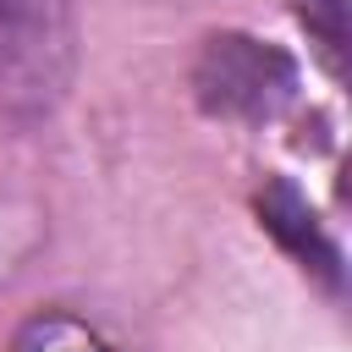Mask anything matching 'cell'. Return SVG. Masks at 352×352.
Segmentation results:
<instances>
[{
	"label": "cell",
	"instance_id": "cell-2",
	"mask_svg": "<svg viewBox=\"0 0 352 352\" xmlns=\"http://www.w3.org/2000/svg\"><path fill=\"white\" fill-rule=\"evenodd\" d=\"M258 214H264V226H270V231H275V236H280L302 264H314L324 280H336V275H341V270H336V248L319 236V226H314L308 204H302L286 182H275V187L258 198Z\"/></svg>",
	"mask_w": 352,
	"mask_h": 352
},
{
	"label": "cell",
	"instance_id": "cell-5",
	"mask_svg": "<svg viewBox=\"0 0 352 352\" xmlns=\"http://www.w3.org/2000/svg\"><path fill=\"white\" fill-rule=\"evenodd\" d=\"M297 11L324 33L330 50H341V38H346V0H297Z\"/></svg>",
	"mask_w": 352,
	"mask_h": 352
},
{
	"label": "cell",
	"instance_id": "cell-4",
	"mask_svg": "<svg viewBox=\"0 0 352 352\" xmlns=\"http://www.w3.org/2000/svg\"><path fill=\"white\" fill-rule=\"evenodd\" d=\"M16 352H110L94 330H82L77 319H38Z\"/></svg>",
	"mask_w": 352,
	"mask_h": 352
},
{
	"label": "cell",
	"instance_id": "cell-3",
	"mask_svg": "<svg viewBox=\"0 0 352 352\" xmlns=\"http://www.w3.org/2000/svg\"><path fill=\"white\" fill-rule=\"evenodd\" d=\"M50 0H0V72L38 66L50 50Z\"/></svg>",
	"mask_w": 352,
	"mask_h": 352
},
{
	"label": "cell",
	"instance_id": "cell-1",
	"mask_svg": "<svg viewBox=\"0 0 352 352\" xmlns=\"http://www.w3.org/2000/svg\"><path fill=\"white\" fill-rule=\"evenodd\" d=\"M192 94L209 116H231V121H264L280 104H292L297 94V66L286 50L258 44L248 33H214L198 50L192 66Z\"/></svg>",
	"mask_w": 352,
	"mask_h": 352
}]
</instances>
